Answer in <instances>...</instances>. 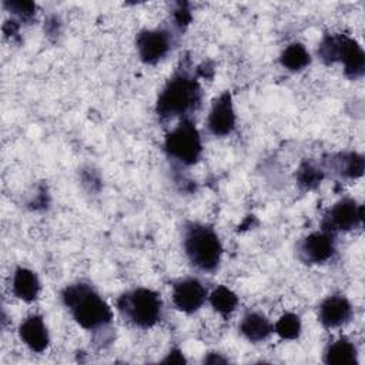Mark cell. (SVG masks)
<instances>
[{"label":"cell","mask_w":365,"mask_h":365,"mask_svg":"<svg viewBox=\"0 0 365 365\" xmlns=\"http://www.w3.org/2000/svg\"><path fill=\"white\" fill-rule=\"evenodd\" d=\"M61 298L76 322L87 331L104 328L113 319L108 304L88 284L78 282L66 287Z\"/></svg>","instance_id":"cell-1"},{"label":"cell","mask_w":365,"mask_h":365,"mask_svg":"<svg viewBox=\"0 0 365 365\" xmlns=\"http://www.w3.org/2000/svg\"><path fill=\"white\" fill-rule=\"evenodd\" d=\"M201 96V87L194 77L187 73H177L161 90L155 111L163 118L187 115L200 107Z\"/></svg>","instance_id":"cell-2"},{"label":"cell","mask_w":365,"mask_h":365,"mask_svg":"<svg viewBox=\"0 0 365 365\" xmlns=\"http://www.w3.org/2000/svg\"><path fill=\"white\" fill-rule=\"evenodd\" d=\"M184 251L190 262L205 272H212L218 268L222 254V245L217 232L198 222H191L184 231Z\"/></svg>","instance_id":"cell-3"},{"label":"cell","mask_w":365,"mask_h":365,"mask_svg":"<svg viewBox=\"0 0 365 365\" xmlns=\"http://www.w3.org/2000/svg\"><path fill=\"white\" fill-rule=\"evenodd\" d=\"M117 308L128 322L147 329L160 321L163 304L155 291L148 288H135L118 298Z\"/></svg>","instance_id":"cell-4"},{"label":"cell","mask_w":365,"mask_h":365,"mask_svg":"<svg viewBox=\"0 0 365 365\" xmlns=\"http://www.w3.org/2000/svg\"><path fill=\"white\" fill-rule=\"evenodd\" d=\"M165 151L184 165H192L198 161L202 147L201 137L194 123L184 118L174 130L165 135Z\"/></svg>","instance_id":"cell-5"},{"label":"cell","mask_w":365,"mask_h":365,"mask_svg":"<svg viewBox=\"0 0 365 365\" xmlns=\"http://www.w3.org/2000/svg\"><path fill=\"white\" fill-rule=\"evenodd\" d=\"M364 218V207L359 205L352 198H342L334 204L324 217L322 230L335 231H349L361 225Z\"/></svg>","instance_id":"cell-6"},{"label":"cell","mask_w":365,"mask_h":365,"mask_svg":"<svg viewBox=\"0 0 365 365\" xmlns=\"http://www.w3.org/2000/svg\"><path fill=\"white\" fill-rule=\"evenodd\" d=\"M334 63H342L344 73L351 80H356L365 73L364 50L354 38L345 34H336Z\"/></svg>","instance_id":"cell-7"},{"label":"cell","mask_w":365,"mask_h":365,"mask_svg":"<svg viewBox=\"0 0 365 365\" xmlns=\"http://www.w3.org/2000/svg\"><path fill=\"white\" fill-rule=\"evenodd\" d=\"M140 58L145 64H155L171 50V36L165 30H143L135 38Z\"/></svg>","instance_id":"cell-8"},{"label":"cell","mask_w":365,"mask_h":365,"mask_svg":"<svg viewBox=\"0 0 365 365\" xmlns=\"http://www.w3.org/2000/svg\"><path fill=\"white\" fill-rule=\"evenodd\" d=\"M334 234L329 231H317L305 237L299 245V255L307 264H324L335 254Z\"/></svg>","instance_id":"cell-9"},{"label":"cell","mask_w":365,"mask_h":365,"mask_svg":"<svg viewBox=\"0 0 365 365\" xmlns=\"http://www.w3.org/2000/svg\"><path fill=\"white\" fill-rule=\"evenodd\" d=\"M207 125L208 130L217 137H224L232 133L235 127V113L230 91H224L214 100Z\"/></svg>","instance_id":"cell-10"},{"label":"cell","mask_w":365,"mask_h":365,"mask_svg":"<svg viewBox=\"0 0 365 365\" xmlns=\"http://www.w3.org/2000/svg\"><path fill=\"white\" fill-rule=\"evenodd\" d=\"M207 298L205 287L197 278H187L178 281L173 288L174 305L187 314L195 312L201 308Z\"/></svg>","instance_id":"cell-11"},{"label":"cell","mask_w":365,"mask_h":365,"mask_svg":"<svg viewBox=\"0 0 365 365\" xmlns=\"http://www.w3.org/2000/svg\"><path fill=\"white\" fill-rule=\"evenodd\" d=\"M352 315V307L344 295H329L318 309V318L327 328H336L345 324Z\"/></svg>","instance_id":"cell-12"},{"label":"cell","mask_w":365,"mask_h":365,"mask_svg":"<svg viewBox=\"0 0 365 365\" xmlns=\"http://www.w3.org/2000/svg\"><path fill=\"white\" fill-rule=\"evenodd\" d=\"M19 335L26 346L33 352H43L50 344L48 332L40 315H29L19 327Z\"/></svg>","instance_id":"cell-13"},{"label":"cell","mask_w":365,"mask_h":365,"mask_svg":"<svg viewBox=\"0 0 365 365\" xmlns=\"http://www.w3.org/2000/svg\"><path fill=\"white\" fill-rule=\"evenodd\" d=\"M11 289L19 299L24 302H31L37 298L40 292V281L36 272L29 268L19 267L13 274Z\"/></svg>","instance_id":"cell-14"},{"label":"cell","mask_w":365,"mask_h":365,"mask_svg":"<svg viewBox=\"0 0 365 365\" xmlns=\"http://www.w3.org/2000/svg\"><path fill=\"white\" fill-rule=\"evenodd\" d=\"M324 362L328 365H356V346L346 338H339L329 344L324 352Z\"/></svg>","instance_id":"cell-15"},{"label":"cell","mask_w":365,"mask_h":365,"mask_svg":"<svg viewBox=\"0 0 365 365\" xmlns=\"http://www.w3.org/2000/svg\"><path fill=\"white\" fill-rule=\"evenodd\" d=\"M240 331L248 341L261 342L271 335L274 328L262 314L248 312L240 324Z\"/></svg>","instance_id":"cell-16"},{"label":"cell","mask_w":365,"mask_h":365,"mask_svg":"<svg viewBox=\"0 0 365 365\" xmlns=\"http://www.w3.org/2000/svg\"><path fill=\"white\" fill-rule=\"evenodd\" d=\"M329 167L346 178H359L364 174V157L358 153L332 155Z\"/></svg>","instance_id":"cell-17"},{"label":"cell","mask_w":365,"mask_h":365,"mask_svg":"<svg viewBox=\"0 0 365 365\" xmlns=\"http://www.w3.org/2000/svg\"><path fill=\"white\" fill-rule=\"evenodd\" d=\"M279 61L289 71H299L311 63V56L301 43H292L281 53Z\"/></svg>","instance_id":"cell-18"},{"label":"cell","mask_w":365,"mask_h":365,"mask_svg":"<svg viewBox=\"0 0 365 365\" xmlns=\"http://www.w3.org/2000/svg\"><path fill=\"white\" fill-rule=\"evenodd\" d=\"M210 302L214 311H217L221 315H228L237 308L238 297L230 288L218 285L217 288L212 289L210 295Z\"/></svg>","instance_id":"cell-19"},{"label":"cell","mask_w":365,"mask_h":365,"mask_svg":"<svg viewBox=\"0 0 365 365\" xmlns=\"http://www.w3.org/2000/svg\"><path fill=\"white\" fill-rule=\"evenodd\" d=\"M324 180V171L311 161H304L297 170V182L302 190H314Z\"/></svg>","instance_id":"cell-20"},{"label":"cell","mask_w":365,"mask_h":365,"mask_svg":"<svg viewBox=\"0 0 365 365\" xmlns=\"http://www.w3.org/2000/svg\"><path fill=\"white\" fill-rule=\"evenodd\" d=\"M275 334L282 339H297L301 334V319L292 312H287L272 327Z\"/></svg>","instance_id":"cell-21"},{"label":"cell","mask_w":365,"mask_h":365,"mask_svg":"<svg viewBox=\"0 0 365 365\" xmlns=\"http://www.w3.org/2000/svg\"><path fill=\"white\" fill-rule=\"evenodd\" d=\"M3 6L14 14L20 21L30 23L36 17L37 6L34 1H27V0H7L3 3Z\"/></svg>","instance_id":"cell-22"},{"label":"cell","mask_w":365,"mask_h":365,"mask_svg":"<svg viewBox=\"0 0 365 365\" xmlns=\"http://www.w3.org/2000/svg\"><path fill=\"white\" fill-rule=\"evenodd\" d=\"M173 19H174V24L180 30H184L192 19L191 11L188 9V4L187 3H177V7L173 11Z\"/></svg>","instance_id":"cell-23"},{"label":"cell","mask_w":365,"mask_h":365,"mask_svg":"<svg viewBox=\"0 0 365 365\" xmlns=\"http://www.w3.org/2000/svg\"><path fill=\"white\" fill-rule=\"evenodd\" d=\"M3 33L7 38L10 40H17L20 41L19 36V23L16 20H6L3 24Z\"/></svg>","instance_id":"cell-24"},{"label":"cell","mask_w":365,"mask_h":365,"mask_svg":"<svg viewBox=\"0 0 365 365\" xmlns=\"http://www.w3.org/2000/svg\"><path fill=\"white\" fill-rule=\"evenodd\" d=\"M163 362H164V364H185L187 361H185L182 352L175 348V349H171V351L167 354V356L163 359Z\"/></svg>","instance_id":"cell-25"},{"label":"cell","mask_w":365,"mask_h":365,"mask_svg":"<svg viewBox=\"0 0 365 365\" xmlns=\"http://www.w3.org/2000/svg\"><path fill=\"white\" fill-rule=\"evenodd\" d=\"M44 30H46V33L48 36H58V33H60V21H58V19L54 17V16L50 17L47 20V23H46Z\"/></svg>","instance_id":"cell-26"},{"label":"cell","mask_w":365,"mask_h":365,"mask_svg":"<svg viewBox=\"0 0 365 365\" xmlns=\"http://www.w3.org/2000/svg\"><path fill=\"white\" fill-rule=\"evenodd\" d=\"M205 364H225L227 359L224 356H221V354L218 352H210L205 358H204Z\"/></svg>","instance_id":"cell-27"}]
</instances>
